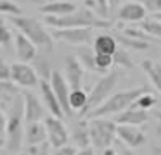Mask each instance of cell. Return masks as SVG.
Returning <instances> with one entry per match:
<instances>
[{"label": "cell", "instance_id": "1", "mask_svg": "<svg viewBox=\"0 0 161 155\" xmlns=\"http://www.w3.org/2000/svg\"><path fill=\"white\" fill-rule=\"evenodd\" d=\"M12 24L18 28V33L25 34L30 41L36 47V50L43 54H50L54 50V38L52 33L35 17L28 16H12Z\"/></svg>", "mask_w": 161, "mask_h": 155}, {"label": "cell", "instance_id": "2", "mask_svg": "<svg viewBox=\"0 0 161 155\" xmlns=\"http://www.w3.org/2000/svg\"><path fill=\"white\" fill-rule=\"evenodd\" d=\"M45 24L56 29H69V28H94L95 29V28H109L111 21L102 19L90 9H76L75 12L61 17L45 16Z\"/></svg>", "mask_w": 161, "mask_h": 155}, {"label": "cell", "instance_id": "3", "mask_svg": "<svg viewBox=\"0 0 161 155\" xmlns=\"http://www.w3.org/2000/svg\"><path fill=\"white\" fill-rule=\"evenodd\" d=\"M25 103H23V96H16L12 100L11 110L7 116V126H5V147H7L9 153H16L19 152L21 145L25 143Z\"/></svg>", "mask_w": 161, "mask_h": 155}, {"label": "cell", "instance_id": "4", "mask_svg": "<svg viewBox=\"0 0 161 155\" xmlns=\"http://www.w3.org/2000/svg\"><path fill=\"white\" fill-rule=\"evenodd\" d=\"M147 91L146 86H137V88H130V90H123V91L113 93L106 102H102L95 110H92L87 116V119H97V117H106V116H113V114H121L123 110H126L140 95Z\"/></svg>", "mask_w": 161, "mask_h": 155}, {"label": "cell", "instance_id": "5", "mask_svg": "<svg viewBox=\"0 0 161 155\" xmlns=\"http://www.w3.org/2000/svg\"><path fill=\"white\" fill-rule=\"evenodd\" d=\"M118 79H119V72L118 71H109L108 74H104L97 83L94 85V88L90 90L88 93V102H87V107H85L83 112H80L81 117H87L92 110H95L102 102L109 98L114 91L116 85H118Z\"/></svg>", "mask_w": 161, "mask_h": 155}, {"label": "cell", "instance_id": "6", "mask_svg": "<svg viewBox=\"0 0 161 155\" xmlns=\"http://www.w3.org/2000/svg\"><path fill=\"white\" fill-rule=\"evenodd\" d=\"M88 129H90V143L94 148L106 150L111 148L116 140V122L106 117L88 119Z\"/></svg>", "mask_w": 161, "mask_h": 155}, {"label": "cell", "instance_id": "7", "mask_svg": "<svg viewBox=\"0 0 161 155\" xmlns=\"http://www.w3.org/2000/svg\"><path fill=\"white\" fill-rule=\"evenodd\" d=\"M52 38L71 47H87L94 43V28H69V29H54Z\"/></svg>", "mask_w": 161, "mask_h": 155}, {"label": "cell", "instance_id": "8", "mask_svg": "<svg viewBox=\"0 0 161 155\" xmlns=\"http://www.w3.org/2000/svg\"><path fill=\"white\" fill-rule=\"evenodd\" d=\"M45 124V131H47V143L56 150V148L66 147L69 141V131H68L66 124L63 122V119L54 116H47L43 119Z\"/></svg>", "mask_w": 161, "mask_h": 155}, {"label": "cell", "instance_id": "9", "mask_svg": "<svg viewBox=\"0 0 161 155\" xmlns=\"http://www.w3.org/2000/svg\"><path fill=\"white\" fill-rule=\"evenodd\" d=\"M11 81L18 88H33V86H38L40 76L36 74L33 65L26 62H14L11 64Z\"/></svg>", "mask_w": 161, "mask_h": 155}, {"label": "cell", "instance_id": "10", "mask_svg": "<svg viewBox=\"0 0 161 155\" xmlns=\"http://www.w3.org/2000/svg\"><path fill=\"white\" fill-rule=\"evenodd\" d=\"M49 83H50V86H52L54 93H56V98L59 100L61 109H63L64 116L69 117L71 114H73V110H71V107H69V93H71V88H69V85H68L64 74H63V72H59V71H52V76H50Z\"/></svg>", "mask_w": 161, "mask_h": 155}, {"label": "cell", "instance_id": "11", "mask_svg": "<svg viewBox=\"0 0 161 155\" xmlns=\"http://www.w3.org/2000/svg\"><path fill=\"white\" fill-rule=\"evenodd\" d=\"M116 138L128 148H139L146 143V133L137 126H125L118 124L116 126Z\"/></svg>", "mask_w": 161, "mask_h": 155}, {"label": "cell", "instance_id": "12", "mask_svg": "<svg viewBox=\"0 0 161 155\" xmlns=\"http://www.w3.org/2000/svg\"><path fill=\"white\" fill-rule=\"evenodd\" d=\"M83 74H85V69L80 64V60L76 59V55H68L64 59V78H66V81H68L71 90L81 88Z\"/></svg>", "mask_w": 161, "mask_h": 155}, {"label": "cell", "instance_id": "13", "mask_svg": "<svg viewBox=\"0 0 161 155\" xmlns=\"http://www.w3.org/2000/svg\"><path fill=\"white\" fill-rule=\"evenodd\" d=\"M23 103H25V121L26 122H38L45 119V107L42 100L33 93H23Z\"/></svg>", "mask_w": 161, "mask_h": 155}, {"label": "cell", "instance_id": "14", "mask_svg": "<svg viewBox=\"0 0 161 155\" xmlns=\"http://www.w3.org/2000/svg\"><path fill=\"white\" fill-rule=\"evenodd\" d=\"M38 86H40V96H42V103H43V107H45V110L50 116L63 119L64 112H63V109H61L59 100L56 98V93H54L50 83L45 81V79H40Z\"/></svg>", "mask_w": 161, "mask_h": 155}, {"label": "cell", "instance_id": "15", "mask_svg": "<svg viewBox=\"0 0 161 155\" xmlns=\"http://www.w3.org/2000/svg\"><path fill=\"white\" fill-rule=\"evenodd\" d=\"M43 143H47L45 124L42 121H38V122H26V126H25V145L26 147L28 148L40 147Z\"/></svg>", "mask_w": 161, "mask_h": 155}, {"label": "cell", "instance_id": "16", "mask_svg": "<svg viewBox=\"0 0 161 155\" xmlns=\"http://www.w3.org/2000/svg\"><path fill=\"white\" fill-rule=\"evenodd\" d=\"M69 140H73V147L76 150H87L90 148V129H88V121L80 119L75 122L73 131L69 133Z\"/></svg>", "mask_w": 161, "mask_h": 155}, {"label": "cell", "instance_id": "17", "mask_svg": "<svg viewBox=\"0 0 161 155\" xmlns=\"http://www.w3.org/2000/svg\"><path fill=\"white\" fill-rule=\"evenodd\" d=\"M116 16L119 21H125V23H142L147 17V10L140 2H128L119 7Z\"/></svg>", "mask_w": 161, "mask_h": 155}, {"label": "cell", "instance_id": "18", "mask_svg": "<svg viewBox=\"0 0 161 155\" xmlns=\"http://www.w3.org/2000/svg\"><path fill=\"white\" fill-rule=\"evenodd\" d=\"M147 119H149V114L146 112V110H140L137 109V107L130 105L126 110H123L121 114H118L114 119L116 124H125V126H137L139 127L140 124L147 122Z\"/></svg>", "mask_w": 161, "mask_h": 155}, {"label": "cell", "instance_id": "19", "mask_svg": "<svg viewBox=\"0 0 161 155\" xmlns=\"http://www.w3.org/2000/svg\"><path fill=\"white\" fill-rule=\"evenodd\" d=\"M14 47H16V55L19 57V60L21 62H31L36 59V47L31 43V41L28 40V38L25 36V34L18 33L14 38Z\"/></svg>", "mask_w": 161, "mask_h": 155}, {"label": "cell", "instance_id": "20", "mask_svg": "<svg viewBox=\"0 0 161 155\" xmlns=\"http://www.w3.org/2000/svg\"><path fill=\"white\" fill-rule=\"evenodd\" d=\"M76 5L69 0H52V2L45 3L40 7V12L45 16H54V17H61V16H68V14L75 12Z\"/></svg>", "mask_w": 161, "mask_h": 155}, {"label": "cell", "instance_id": "21", "mask_svg": "<svg viewBox=\"0 0 161 155\" xmlns=\"http://www.w3.org/2000/svg\"><path fill=\"white\" fill-rule=\"evenodd\" d=\"M94 52L101 55H114L118 50V41L113 34H99L94 38Z\"/></svg>", "mask_w": 161, "mask_h": 155}, {"label": "cell", "instance_id": "22", "mask_svg": "<svg viewBox=\"0 0 161 155\" xmlns=\"http://www.w3.org/2000/svg\"><path fill=\"white\" fill-rule=\"evenodd\" d=\"M140 67L147 74L153 86L161 93V62H156L153 59H146V60L140 62Z\"/></svg>", "mask_w": 161, "mask_h": 155}, {"label": "cell", "instance_id": "23", "mask_svg": "<svg viewBox=\"0 0 161 155\" xmlns=\"http://www.w3.org/2000/svg\"><path fill=\"white\" fill-rule=\"evenodd\" d=\"M76 59L80 60V64L83 65L85 71L97 72V69H95V52H94V48H90V47H78Z\"/></svg>", "mask_w": 161, "mask_h": 155}, {"label": "cell", "instance_id": "24", "mask_svg": "<svg viewBox=\"0 0 161 155\" xmlns=\"http://www.w3.org/2000/svg\"><path fill=\"white\" fill-rule=\"evenodd\" d=\"M88 102V93L85 90L78 88V90H71L69 93V107L71 110H76V112H83L85 107Z\"/></svg>", "mask_w": 161, "mask_h": 155}, {"label": "cell", "instance_id": "25", "mask_svg": "<svg viewBox=\"0 0 161 155\" xmlns=\"http://www.w3.org/2000/svg\"><path fill=\"white\" fill-rule=\"evenodd\" d=\"M139 28L147 34V36L161 38V21H158L156 17H146V19L140 23Z\"/></svg>", "mask_w": 161, "mask_h": 155}, {"label": "cell", "instance_id": "26", "mask_svg": "<svg viewBox=\"0 0 161 155\" xmlns=\"http://www.w3.org/2000/svg\"><path fill=\"white\" fill-rule=\"evenodd\" d=\"M114 38H116V41H118V45H123L125 48H132V50H147V48H149V43H147V41L133 40V38L125 36L123 33H118Z\"/></svg>", "mask_w": 161, "mask_h": 155}, {"label": "cell", "instance_id": "27", "mask_svg": "<svg viewBox=\"0 0 161 155\" xmlns=\"http://www.w3.org/2000/svg\"><path fill=\"white\" fill-rule=\"evenodd\" d=\"M156 103H158V98H156V96H154L153 93L146 91L144 95H140L139 98H137L135 102L132 103V105L137 107V109H140V110H146V112H149V110L153 109Z\"/></svg>", "mask_w": 161, "mask_h": 155}, {"label": "cell", "instance_id": "28", "mask_svg": "<svg viewBox=\"0 0 161 155\" xmlns=\"http://www.w3.org/2000/svg\"><path fill=\"white\" fill-rule=\"evenodd\" d=\"M114 65V59L111 55H101V54H95V69H97L99 74H108L109 69Z\"/></svg>", "mask_w": 161, "mask_h": 155}, {"label": "cell", "instance_id": "29", "mask_svg": "<svg viewBox=\"0 0 161 155\" xmlns=\"http://www.w3.org/2000/svg\"><path fill=\"white\" fill-rule=\"evenodd\" d=\"M113 59H114V65H118V67H123V69H132L133 67V60L125 48H118L116 54L113 55Z\"/></svg>", "mask_w": 161, "mask_h": 155}, {"label": "cell", "instance_id": "30", "mask_svg": "<svg viewBox=\"0 0 161 155\" xmlns=\"http://www.w3.org/2000/svg\"><path fill=\"white\" fill-rule=\"evenodd\" d=\"M12 41H14V36H12V31L9 29L7 23H5L2 17H0V47L4 48H11Z\"/></svg>", "mask_w": 161, "mask_h": 155}, {"label": "cell", "instance_id": "31", "mask_svg": "<svg viewBox=\"0 0 161 155\" xmlns=\"http://www.w3.org/2000/svg\"><path fill=\"white\" fill-rule=\"evenodd\" d=\"M0 14L5 16H23L21 7L12 0H0Z\"/></svg>", "mask_w": 161, "mask_h": 155}, {"label": "cell", "instance_id": "32", "mask_svg": "<svg viewBox=\"0 0 161 155\" xmlns=\"http://www.w3.org/2000/svg\"><path fill=\"white\" fill-rule=\"evenodd\" d=\"M35 71L36 74L42 76V79H45V81H49L50 76H52V69H50L49 62H47L45 57H42V60H36L35 59Z\"/></svg>", "mask_w": 161, "mask_h": 155}, {"label": "cell", "instance_id": "33", "mask_svg": "<svg viewBox=\"0 0 161 155\" xmlns=\"http://www.w3.org/2000/svg\"><path fill=\"white\" fill-rule=\"evenodd\" d=\"M121 33L128 38H133V40H139V41H147L149 43V36L140 28H121Z\"/></svg>", "mask_w": 161, "mask_h": 155}, {"label": "cell", "instance_id": "34", "mask_svg": "<svg viewBox=\"0 0 161 155\" xmlns=\"http://www.w3.org/2000/svg\"><path fill=\"white\" fill-rule=\"evenodd\" d=\"M0 95L9 96L11 100H14L18 96V86L11 81H0Z\"/></svg>", "mask_w": 161, "mask_h": 155}, {"label": "cell", "instance_id": "35", "mask_svg": "<svg viewBox=\"0 0 161 155\" xmlns=\"http://www.w3.org/2000/svg\"><path fill=\"white\" fill-rule=\"evenodd\" d=\"M140 3H142L144 7H146V10H149V12H161V0H140Z\"/></svg>", "mask_w": 161, "mask_h": 155}, {"label": "cell", "instance_id": "36", "mask_svg": "<svg viewBox=\"0 0 161 155\" xmlns=\"http://www.w3.org/2000/svg\"><path fill=\"white\" fill-rule=\"evenodd\" d=\"M0 81H11V65L0 59Z\"/></svg>", "mask_w": 161, "mask_h": 155}, {"label": "cell", "instance_id": "37", "mask_svg": "<svg viewBox=\"0 0 161 155\" xmlns=\"http://www.w3.org/2000/svg\"><path fill=\"white\" fill-rule=\"evenodd\" d=\"M95 2H97V12H99V16L102 17V19H106V17L109 16V12H111V10H109V3H108V0H95Z\"/></svg>", "mask_w": 161, "mask_h": 155}, {"label": "cell", "instance_id": "38", "mask_svg": "<svg viewBox=\"0 0 161 155\" xmlns=\"http://www.w3.org/2000/svg\"><path fill=\"white\" fill-rule=\"evenodd\" d=\"M50 155H78V150H76L75 147H69V145H66V147L56 148V150H54Z\"/></svg>", "mask_w": 161, "mask_h": 155}, {"label": "cell", "instance_id": "39", "mask_svg": "<svg viewBox=\"0 0 161 155\" xmlns=\"http://www.w3.org/2000/svg\"><path fill=\"white\" fill-rule=\"evenodd\" d=\"M5 126H7V116L2 109H0V134L5 133Z\"/></svg>", "mask_w": 161, "mask_h": 155}, {"label": "cell", "instance_id": "40", "mask_svg": "<svg viewBox=\"0 0 161 155\" xmlns=\"http://www.w3.org/2000/svg\"><path fill=\"white\" fill-rule=\"evenodd\" d=\"M83 3L87 5V9H90V10L99 9V7H97V2H95V0H83Z\"/></svg>", "mask_w": 161, "mask_h": 155}, {"label": "cell", "instance_id": "41", "mask_svg": "<svg viewBox=\"0 0 161 155\" xmlns=\"http://www.w3.org/2000/svg\"><path fill=\"white\" fill-rule=\"evenodd\" d=\"M28 3H33V5H38V7H42V5H45V3H49V2H52V0H26Z\"/></svg>", "mask_w": 161, "mask_h": 155}, {"label": "cell", "instance_id": "42", "mask_svg": "<svg viewBox=\"0 0 161 155\" xmlns=\"http://www.w3.org/2000/svg\"><path fill=\"white\" fill-rule=\"evenodd\" d=\"M151 155H161V145H154L153 150H151Z\"/></svg>", "mask_w": 161, "mask_h": 155}, {"label": "cell", "instance_id": "43", "mask_svg": "<svg viewBox=\"0 0 161 155\" xmlns=\"http://www.w3.org/2000/svg\"><path fill=\"white\" fill-rule=\"evenodd\" d=\"M101 155H118V153H116V150L111 147V148H106V150H102Z\"/></svg>", "mask_w": 161, "mask_h": 155}, {"label": "cell", "instance_id": "44", "mask_svg": "<svg viewBox=\"0 0 161 155\" xmlns=\"http://www.w3.org/2000/svg\"><path fill=\"white\" fill-rule=\"evenodd\" d=\"M119 2H121V0H108V3H109V10H113V9H114V7L118 5Z\"/></svg>", "mask_w": 161, "mask_h": 155}, {"label": "cell", "instance_id": "45", "mask_svg": "<svg viewBox=\"0 0 161 155\" xmlns=\"http://www.w3.org/2000/svg\"><path fill=\"white\" fill-rule=\"evenodd\" d=\"M78 155H94V150L92 148H87V150H80Z\"/></svg>", "mask_w": 161, "mask_h": 155}, {"label": "cell", "instance_id": "46", "mask_svg": "<svg viewBox=\"0 0 161 155\" xmlns=\"http://www.w3.org/2000/svg\"><path fill=\"white\" fill-rule=\"evenodd\" d=\"M153 116H154V117H156V119H158V121H159V122H161V110H156V112H154Z\"/></svg>", "mask_w": 161, "mask_h": 155}, {"label": "cell", "instance_id": "47", "mask_svg": "<svg viewBox=\"0 0 161 155\" xmlns=\"http://www.w3.org/2000/svg\"><path fill=\"white\" fill-rule=\"evenodd\" d=\"M154 17H156L158 21H161V12H158V14H154Z\"/></svg>", "mask_w": 161, "mask_h": 155}, {"label": "cell", "instance_id": "48", "mask_svg": "<svg viewBox=\"0 0 161 155\" xmlns=\"http://www.w3.org/2000/svg\"><path fill=\"white\" fill-rule=\"evenodd\" d=\"M123 155H133V153L130 150H123Z\"/></svg>", "mask_w": 161, "mask_h": 155}, {"label": "cell", "instance_id": "49", "mask_svg": "<svg viewBox=\"0 0 161 155\" xmlns=\"http://www.w3.org/2000/svg\"><path fill=\"white\" fill-rule=\"evenodd\" d=\"M158 133H159V134H161V127H159V129H158Z\"/></svg>", "mask_w": 161, "mask_h": 155}, {"label": "cell", "instance_id": "50", "mask_svg": "<svg viewBox=\"0 0 161 155\" xmlns=\"http://www.w3.org/2000/svg\"><path fill=\"white\" fill-rule=\"evenodd\" d=\"M18 155H28V153H18Z\"/></svg>", "mask_w": 161, "mask_h": 155}]
</instances>
